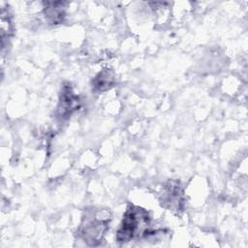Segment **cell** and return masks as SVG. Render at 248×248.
<instances>
[{
	"label": "cell",
	"instance_id": "cell-1",
	"mask_svg": "<svg viewBox=\"0 0 248 248\" xmlns=\"http://www.w3.org/2000/svg\"><path fill=\"white\" fill-rule=\"evenodd\" d=\"M149 217L145 210L131 206L125 213L121 227L117 232L116 238L120 242L132 240L140 232L146 234Z\"/></svg>",
	"mask_w": 248,
	"mask_h": 248
},
{
	"label": "cell",
	"instance_id": "cell-2",
	"mask_svg": "<svg viewBox=\"0 0 248 248\" xmlns=\"http://www.w3.org/2000/svg\"><path fill=\"white\" fill-rule=\"evenodd\" d=\"M109 214L106 210L93 211L83 218L79 228L80 236L90 245H96L102 241L108 228Z\"/></svg>",
	"mask_w": 248,
	"mask_h": 248
},
{
	"label": "cell",
	"instance_id": "cell-3",
	"mask_svg": "<svg viewBox=\"0 0 248 248\" xmlns=\"http://www.w3.org/2000/svg\"><path fill=\"white\" fill-rule=\"evenodd\" d=\"M79 106L78 97L74 93L72 87L70 85H65L61 92L59 106L57 108V113L59 117L66 118L73 111L78 109Z\"/></svg>",
	"mask_w": 248,
	"mask_h": 248
},
{
	"label": "cell",
	"instance_id": "cell-4",
	"mask_svg": "<svg viewBox=\"0 0 248 248\" xmlns=\"http://www.w3.org/2000/svg\"><path fill=\"white\" fill-rule=\"evenodd\" d=\"M182 192L177 185L170 184L166 187L164 194V202L169 203L170 208H180V203L182 202Z\"/></svg>",
	"mask_w": 248,
	"mask_h": 248
},
{
	"label": "cell",
	"instance_id": "cell-5",
	"mask_svg": "<svg viewBox=\"0 0 248 248\" xmlns=\"http://www.w3.org/2000/svg\"><path fill=\"white\" fill-rule=\"evenodd\" d=\"M63 2H47L45 15L51 23H60L64 17Z\"/></svg>",
	"mask_w": 248,
	"mask_h": 248
},
{
	"label": "cell",
	"instance_id": "cell-6",
	"mask_svg": "<svg viewBox=\"0 0 248 248\" xmlns=\"http://www.w3.org/2000/svg\"><path fill=\"white\" fill-rule=\"evenodd\" d=\"M113 75L110 71L108 70H105L103 72H101L95 78L93 81V87L94 90L99 91V92H103L108 90L110 86H112L113 84Z\"/></svg>",
	"mask_w": 248,
	"mask_h": 248
},
{
	"label": "cell",
	"instance_id": "cell-7",
	"mask_svg": "<svg viewBox=\"0 0 248 248\" xmlns=\"http://www.w3.org/2000/svg\"><path fill=\"white\" fill-rule=\"evenodd\" d=\"M13 33V23L11 20V16L8 10L2 9L1 11V37L2 41L6 37H9Z\"/></svg>",
	"mask_w": 248,
	"mask_h": 248
}]
</instances>
